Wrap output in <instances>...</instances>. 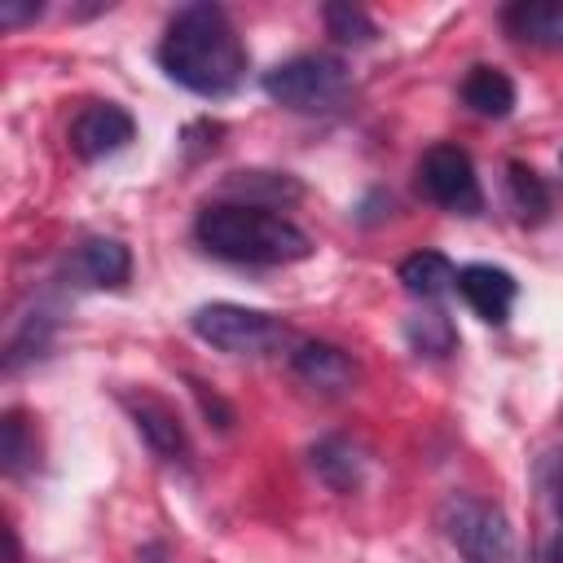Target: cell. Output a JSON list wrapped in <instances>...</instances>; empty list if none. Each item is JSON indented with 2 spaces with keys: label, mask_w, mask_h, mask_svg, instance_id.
<instances>
[{
  "label": "cell",
  "mask_w": 563,
  "mask_h": 563,
  "mask_svg": "<svg viewBox=\"0 0 563 563\" xmlns=\"http://www.w3.org/2000/svg\"><path fill=\"white\" fill-rule=\"evenodd\" d=\"M158 66L194 97H229L246 79V44L220 4H185L163 31Z\"/></svg>",
  "instance_id": "cell-1"
},
{
  "label": "cell",
  "mask_w": 563,
  "mask_h": 563,
  "mask_svg": "<svg viewBox=\"0 0 563 563\" xmlns=\"http://www.w3.org/2000/svg\"><path fill=\"white\" fill-rule=\"evenodd\" d=\"M290 365L317 391H347L356 383V361L343 347H334V343H312L308 339V343H299L290 352Z\"/></svg>",
  "instance_id": "cell-11"
},
{
  "label": "cell",
  "mask_w": 563,
  "mask_h": 563,
  "mask_svg": "<svg viewBox=\"0 0 563 563\" xmlns=\"http://www.w3.org/2000/svg\"><path fill=\"white\" fill-rule=\"evenodd\" d=\"M409 339H413L418 356H422V352H427V356H444V352H453V325H449L440 312H422V317H413V321H409Z\"/></svg>",
  "instance_id": "cell-18"
},
{
  "label": "cell",
  "mask_w": 563,
  "mask_h": 563,
  "mask_svg": "<svg viewBox=\"0 0 563 563\" xmlns=\"http://www.w3.org/2000/svg\"><path fill=\"white\" fill-rule=\"evenodd\" d=\"M132 136H136V123H132V114H128L123 106H114V101H92V106H84V110L70 119V150H75L79 158H88V163L119 154Z\"/></svg>",
  "instance_id": "cell-7"
},
{
  "label": "cell",
  "mask_w": 563,
  "mask_h": 563,
  "mask_svg": "<svg viewBox=\"0 0 563 563\" xmlns=\"http://www.w3.org/2000/svg\"><path fill=\"white\" fill-rule=\"evenodd\" d=\"M506 172H510V176H506V185H510V207H515L523 220H541L545 207H550V189L541 185V176H537L532 167H523V163H510Z\"/></svg>",
  "instance_id": "cell-16"
},
{
  "label": "cell",
  "mask_w": 563,
  "mask_h": 563,
  "mask_svg": "<svg viewBox=\"0 0 563 563\" xmlns=\"http://www.w3.org/2000/svg\"><path fill=\"white\" fill-rule=\"evenodd\" d=\"M194 334L229 356H264L286 343V325L273 312L242 308V303H202L189 317Z\"/></svg>",
  "instance_id": "cell-4"
},
{
  "label": "cell",
  "mask_w": 563,
  "mask_h": 563,
  "mask_svg": "<svg viewBox=\"0 0 563 563\" xmlns=\"http://www.w3.org/2000/svg\"><path fill=\"white\" fill-rule=\"evenodd\" d=\"M194 238L229 264H295L312 251L308 233L295 220L255 202H216L198 211Z\"/></svg>",
  "instance_id": "cell-2"
},
{
  "label": "cell",
  "mask_w": 563,
  "mask_h": 563,
  "mask_svg": "<svg viewBox=\"0 0 563 563\" xmlns=\"http://www.w3.org/2000/svg\"><path fill=\"white\" fill-rule=\"evenodd\" d=\"M501 26L532 48L563 53V0H519L501 9Z\"/></svg>",
  "instance_id": "cell-10"
},
{
  "label": "cell",
  "mask_w": 563,
  "mask_h": 563,
  "mask_svg": "<svg viewBox=\"0 0 563 563\" xmlns=\"http://www.w3.org/2000/svg\"><path fill=\"white\" fill-rule=\"evenodd\" d=\"M70 277L79 286H92V290H119L128 277H132V255L119 238H88L75 246L70 255Z\"/></svg>",
  "instance_id": "cell-9"
},
{
  "label": "cell",
  "mask_w": 563,
  "mask_h": 563,
  "mask_svg": "<svg viewBox=\"0 0 563 563\" xmlns=\"http://www.w3.org/2000/svg\"><path fill=\"white\" fill-rule=\"evenodd\" d=\"M0 457H4V471H9V475H18V471L26 466L31 449H26V422H22V413H4V444H0Z\"/></svg>",
  "instance_id": "cell-20"
},
{
  "label": "cell",
  "mask_w": 563,
  "mask_h": 563,
  "mask_svg": "<svg viewBox=\"0 0 563 563\" xmlns=\"http://www.w3.org/2000/svg\"><path fill=\"white\" fill-rule=\"evenodd\" d=\"M453 286L466 299V308L488 325H501L515 308V295H519V282L497 264H466V268H457Z\"/></svg>",
  "instance_id": "cell-8"
},
{
  "label": "cell",
  "mask_w": 563,
  "mask_h": 563,
  "mask_svg": "<svg viewBox=\"0 0 563 563\" xmlns=\"http://www.w3.org/2000/svg\"><path fill=\"white\" fill-rule=\"evenodd\" d=\"M229 189H233V194H268L273 202L299 198V185H295L290 176H277V172H233Z\"/></svg>",
  "instance_id": "cell-19"
},
{
  "label": "cell",
  "mask_w": 563,
  "mask_h": 563,
  "mask_svg": "<svg viewBox=\"0 0 563 563\" xmlns=\"http://www.w3.org/2000/svg\"><path fill=\"white\" fill-rule=\"evenodd\" d=\"M545 484L554 493V510H559V537L550 541V563H563V453L545 466Z\"/></svg>",
  "instance_id": "cell-21"
},
{
  "label": "cell",
  "mask_w": 563,
  "mask_h": 563,
  "mask_svg": "<svg viewBox=\"0 0 563 563\" xmlns=\"http://www.w3.org/2000/svg\"><path fill=\"white\" fill-rule=\"evenodd\" d=\"M418 189L427 202L453 211V216H475L484 207V189L475 176V163L462 145H431L418 163Z\"/></svg>",
  "instance_id": "cell-6"
},
{
  "label": "cell",
  "mask_w": 563,
  "mask_h": 563,
  "mask_svg": "<svg viewBox=\"0 0 563 563\" xmlns=\"http://www.w3.org/2000/svg\"><path fill=\"white\" fill-rule=\"evenodd\" d=\"M128 409H132V418H136V431L150 440V449L158 453V457H167V462H180L185 453H189V440H185V427H180V418L163 405V400H154V396H128Z\"/></svg>",
  "instance_id": "cell-12"
},
{
  "label": "cell",
  "mask_w": 563,
  "mask_h": 563,
  "mask_svg": "<svg viewBox=\"0 0 563 563\" xmlns=\"http://www.w3.org/2000/svg\"><path fill=\"white\" fill-rule=\"evenodd\" d=\"M312 471H317L330 488L347 493V488L361 484L365 457H361V449H356L352 440H343V435H325L321 444H312Z\"/></svg>",
  "instance_id": "cell-15"
},
{
  "label": "cell",
  "mask_w": 563,
  "mask_h": 563,
  "mask_svg": "<svg viewBox=\"0 0 563 563\" xmlns=\"http://www.w3.org/2000/svg\"><path fill=\"white\" fill-rule=\"evenodd\" d=\"M440 528L471 563H510V554H515V537H510L506 515L484 497L453 493L440 510Z\"/></svg>",
  "instance_id": "cell-5"
},
{
  "label": "cell",
  "mask_w": 563,
  "mask_h": 563,
  "mask_svg": "<svg viewBox=\"0 0 563 563\" xmlns=\"http://www.w3.org/2000/svg\"><path fill=\"white\" fill-rule=\"evenodd\" d=\"M321 18H325V31L339 44H374V35H378V26L369 22V13L356 9V4H325Z\"/></svg>",
  "instance_id": "cell-17"
},
{
  "label": "cell",
  "mask_w": 563,
  "mask_h": 563,
  "mask_svg": "<svg viewBox=\"0 0 563 563\" xmlns=\"http://www.w3.org/2000/svg\"><path fill=\"white\" fill-rule=\"evenodd\" d=\"M396 277H400V286H405L413 299H440V295L457 282V268H453L440 251H413V255L400 260Z\"/></svg>",
  "instance_id": "cell-14"
},
{
  "label": "cell",
  "mask_w": 563,
  "mask_h": 563,
  "mask_svg": "<svg viewBox=\"0 0 563 563\" xmlns=\"http://www.w3.org/2000/svg\"><path fill=\"white\" fill-rule=\"evenodd\" d=\"M462 101L479 119H506L515 110V84L497 66H471V75L462 79Z\"/></svg>",
  "instance_id": "cell-13"
},
{
  "label": "cell",
  "mask_w": 563,
  "mask_h": 563,
  "mask_svg": "<svg viewBox=\"0 0 563 563\" xmlns=\"http://www.w3.org/2000/svg\"><path fill=\"white\" fill-rule=\"evenodd\" d=\"M264 92L295 114H330L347 101L352 75L330 53H299L264 75Z\"/></svg>",
  "instance_id": "cell-3"
},
{
  "label": "cell",
  "mask_w": 563,
  "mask_h": 563,
  "mask_svg": "<svg viewBox=\"0 0 563 563\" xmlns=\"http://www.w3.org/2000/svg\"><path fill=\"white\" fill-rule=\"evenodd\" d=\"M44 13V4H35V0H0V26H22V22H35Z\"/></svg>",
  "instance_id": "cell-22"
}]
</instances>
